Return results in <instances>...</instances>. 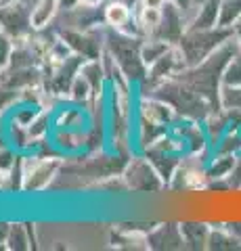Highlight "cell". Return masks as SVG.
Returning <instances> with one entry per match:
<instances>
[{
	"mask_svg": "<svg viewBox=\"0 0 241 251\" xmlns=\"http://www.w3.org/2000/svg\"><path fill=\"white\" fill-rule=\"evenodd\" d=\"M143 36L122 34L105 25V50L111 54L115 65L128 82H143L147 75V65L141 57Z\"/></svg>",
	"mask_w": 241,
	"mask_h": 251,
	"instance_id": "obj_1",
	"label": "cell"
},
{
	"mask_svg": "<svg viewBox=\"0 0 241 251\" xmlns=\"http://www.w3.org/2000/svg\"><path fill=\"white\" fill-rule=\"evenodd\" d=\"M149 94L166 100V103L178 113V117H183V120L199 122V120H206V117L212 113V107L208 105V100L176 75L158 84Z\"/></svg>",
	"mask_w": 241,
	"mask_h": 251,
	"instance_id": "obj_2",
	"label": "cell"
},
{
	"mask_svg": "<svg viewBox=\"0 0 241 251\" xmlns=\"http://www.w3.org/2000/svg\"><path fill=\"white\" fill-rule=\"evenodd\" d=\"M235 36V29L229 27H206V29H187L185 36L178 42V50L183 52V59L187 67H193L208 59L214 50H218L220 46L231 40Z\"/></svg>",
	"mask_w": 241,
	"mask_h": 251,
	"instance_id": "obj_3",
	"label": "cell"
},
{
	"mask_svg": "<svg viewBox=\"0 0 241 251\" xmlns=\"http://www.w3.org/2000/svg\"><path fill=\"white\" fill-rule=\"evenodd\" d=\"M122 178L126 182V188L136 193H155L164 188V178L153 168V163L147 157H134L122 170Z\"/></svg>",
	"mask_w": 241,
	"mask_h": 251,
	"instance_id": "obj_4",
	"label": "cell"
},
{
	"mask_svg": "<svg viewBox=\"0 0 241 251\" xmlns=\"http://www.w3.org/2000/svg\"><path fill=\"white\" fill-rule=\"evenodd\" d=\"M0 27L11 40L26 38L32 31V2L6 0L0 2Z\"/></svg>",
	"mask_w": 241,
	"mask_h": 251,
	"instance_id": "obj_5",
	"label": "cell"
},
{
	"mask_svg": "<svg viewBox=\"0 0 241 251\" xmlns=\"http://www.w3.org/2000/svg\"><path fill=\"white\" fill-rule=\"evenodd\" d=\"M187 29H189V15H187V11L183 6H178L176 2H172V0H168V2L161 6L160 27L155 31V36H151V38H160V40L176 46Z\"/></svg>",
	"mask_w": 241,
	"mask_h": 251,
	"instance_id": "obj_6",
	"label": "cell"
},
{
	"mask_svg": "<svg viewBox=\"0 0 241 251\" xmlns=\"http://www.w3.org/2000/svg\"><path fill=\"white\" fill-rule=\"evenodd\" d=\"M59 170H61L59 159L34 157L32 163L23 159V191H40V188H46L53 178H57Z\"/></svg>",
	"mask_w": 241,
	"mask_h": 251,
	"instance_id": "obj_7",
	"label": "cell"
},
{
	"mask_svg": "<svg viewBox=\"0 0 241 251\" xmlns=\"http://www.w3.org/2000/svg\"><path fill=\"white\" fill-rule=\"evenodd\" d=\"M103 19H105L107 27L122 31V34L138 36L134 11H132L130 2H126V0H107L103 4Z\"/></svg>",
	"mask_w": 241,
	"mask_h": 251,
	"instance_id": "obj_8",
	"label": "cell"
},
{
	"mask_svg": "<svg viewBox=\"0 0 241 251\" xmlns=\"http://www.w3.org/2000/svg\"><path fill=\"white\" fill-rule=\"evenodd\" d=\"M149 249H185V239L181 232V224L164 222L147 232Z\"/></svg>",
	"mask_w": 241,
	"mask_h": 251,
	"instance_id": "obj_9",
	"label": "cell"
},
{
	"mask_svg": "<svg viewBox=\"0 0 241 251\" xmlns=\"http://www.w3.org/2000/svg\"><path fill=\"white\" fill-rule=\"evenodd\" d=\"M141 117L149 122H155V124H161V126H172V122L178 120V113L174 111L172 107H170L166 100H161L158 97H145L141 99Z\"/></svg>",
	"mask_w": 241,
	"mask_h": 251,
	"instance_id": "obj_10",
	"label": "cell"
},
{
	"mask_svg": "<svg viewBox=\"0 0 241 251\" xmlns=\"http://www.w3.org/2000/svg\"><path fill=\"white\" fill-rule=\"evenodd\" d=\"M220 4H222V0H201L195 6V13H193V17L189 21V29L218 27Z\"/></svg>",
	"mask_w": 241,
	"mask_h": 251,
	"instance_id": "obj_11",
	"label": "cell"
},
{
	"mask_svg": "<svg viewBox=\"0 0 241 251\" xmlns=\"http://www.w3.org/2000/svg\"><path fill=\"white\" fill-rule=\"evenodd\" d=\"M210 228H212V226H208L206 222H199V220H187V222H181L185 249H208Z\"/></svg>",
	"mask_w": 241,
	"mask_h": 251,
	"instance_id": "obj_12",
	"label": "cell"
},
{
	"mask_svg": "<svg viewBox=\"0 0 241 251\" xmlns=\"http://www.w3.org/2000/svg\"><path fill=\"white\" fill-rule=\"evenodd\" d=\"M61 11V0H36L32 4V27L46 29L55 23Z\"/></svg>",
	"mask_w": 241,
	"mask_h": 251,
	"instance_id": "obj_13",
	"label": "cell"
},
{
	"mask_svg": "<svg viewBox=\"0 0 241 251\" xmlns=\"http://www.w3.org/2000/svg\"><path fill=\"white\" fill-rule=\"evenodd\" d=\"M134 21H136L138 36L151 38V36H155V31H158V27H160L161 9H149V6H138L136 4V9H134Z\"/></svg>",
	"mask_w": 241,
	"mask_h": 251,
	"instance_id": "obj_14",
	"label": "cell"
},
{
	"mask_svg": "<svg viewBox=\"0 0 241 251\" xmlns=\"http://www.w3.org/2000/svg\"><path fill=\"white\" fill-rule=\"evenodd\" d=\"M36 239H32V224H11L9 239H6V249L26 251L32 249Z\"/></svg>",
	"mask_w": 241,
	"mask_h": 251,
	"instance_id": "obj_15",
	"label": "cell"
},
{
	"mask_svg": "<svg viewBox=\"0 0 241 251\" xmlns=\"http://www.w3.org/2000/svg\"><path fill=\"white\" fill-rule=\"evenodd\" d=\"M208 249H241V241L227 226H212L210 228Z\"/></svg>",
	"mask_w": 241,
	"mask_h": 251,
	"instance_id": "obj_16",
	"label": "cell"
},
{
	"mask_svg": "<svg viewBox=\"0 0 241 251\" xmlns=\"http://www.w3.org/2000/svg\"><path fill=\"white\" fill-rule=\"evenodd\" d=\"M170 49H172V44L160 40V38H143L141 57H143V61H145V65L149 67L151 63H155V61L161 57V54H166Z\"/></svg>",
	"mask_w": 241,
	"mask_h": 251,
	"instance_id": "obj_17",
	"label": "cell"
},
{
	"mask_svg": "<svg viewBox=\"0 0 241 251\" xmlns=\"http://www.w3.org/2000/svg\"><path fill=\"white\" fill-rule=\"evenodd\" d=\"M241 21V0H222L220 4V17L218 27L233 29Z\"/></svg>",
	"mask_w": 241,
	"mask_h": 251,
	"instance_id": "obj_18",
	"label": "cell"
},
{
	"mask_svg": "<svg viewBox=\"0 0 241 251\" xmlns=\"http://www.w3.org/2000/svg\"><path fill=\"white\" fill-rule=\"evenodd\" d=\"M67 97L72 99L74 103H78V105H86L90 99H97L95 97V90H92V86L88 84V80L82 74H78V77H76L74 84H72V88H69V92H67Z\"/></svg>",
	"mask_w": 241,
	"mask_h": 251,
	"instance_id": "obj_19",
	"label": "cell"
},
{
	"mask_svg": "<svg viewBox=\"0 0 241 251\" xmlns=\"http://www.w3.org/2000/svg\"><path fill=\"white\" fill-rule=\"evenodd\" d=\"M222 86H241V50L231 59L222 77Z\"/></svg>",
	"mask_w": 241,
	"mask_h": 251,
	"instance_id": "obj_20",
	"label": "cell"
},
{
	"mask_svg": "<svg viewBox=\"0 0 241 251\" xmlns=\"http://www.w3.org/2000/svg\"><path fill=\"white\" fill-rule=\"evenodd\" d=\"M15 161H17V157L11 151V147L0 140V174H6V172L13 168Z\"/></svg>",
	"mask_w": 241,
	"mask_h": 251,
	"instance_id": "obj_21",
	"label": "cell"
},
{
	"mask_svg": "<svg viewBox=\"0 0 241 251\" xmlns=\"http://www.w3.org/2000/svg\"><path fill=\"white\" fill-rule=\"evenodd\" d=\"M19 97H21L19 90H11V88H6V86H0V111H2L4 107H9L13 100H17Z\"/></svg>",
	"mask_w": 241,
	"mask_h": 251,
	"instance_id": "obj_22",
	"label": "cell"
},
{
	"mask_svg": "<svg viewBox=\"0 0 241 251\" xmlns=\"http://www.w3.org/2000/svg\"><path fill=\"white\" fill-rule=\"evenodd\" d=\"M9 230H11V224H9V222H0V249H6Z\"/></svg>",
	"mask_w": 241,
	"mask_h": 251,
	"instance_id": "obj_23",
	"label": "cell"
},
{
	"mask_svg": "<svg viewBox=\"0 0 241 251\" xmlns=\"http://www.w3.org/2000/svg\"><path fill=\"white\" fill-rule=\"evenodd\" d=\"M172 2H176L178 6H183V9L187 11V15H189V21H191L193 13H195V6H193V2H191V0H172Z\"/></svg>",
	"mask_w": 241,
	"mask_h": 251,
	"instance_id": "obj_24",
	"label": "cell"
},
{
	"mask_svg": "<svg viewBox=\"0 0 241 251\" xmlns=\"http://www.w3.org/2000/svg\"><path fill=\"white\" fill-rule=\"evenodd\" d=\"M227 228L241 241V222H231V224H227Z\"/></svg>",
	"mask_w": 241,
	"mask_h": 251,
	"instance_id": "obj_25",
	"label": "cell"
},
{
	"mask_svg": "<svg viewBox=\"0 0 241 251\" xmlns=\"http://www.w3.org/2000/svg\"><path fill=\"white\" fill-rule=\"evenodd\" d=\"M191 2H193V6H197V4L201 2V0H191Z\"/></svg>",
	"mask_w": 241,
	"mask_h": 251,
	"instance_id": "obj_26",
	"label": "cell"
}]
</instances>
